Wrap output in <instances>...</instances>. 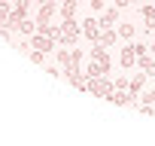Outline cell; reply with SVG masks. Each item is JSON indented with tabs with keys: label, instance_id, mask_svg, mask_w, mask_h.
<instances>
[{
	"label": "cell",
	"instance_id": "cell-1",
	"mask_svg": "<svg viewBox=\"0 0 155 146\" xmlns=\"http://www.w3.org/2000/svg\"><path fill=\"white\" fill-rule=\"evenodd\" d=\"M85 91H91L94 98H107V101H110V95L116 91V82H113L110 76H91L88 85H85Z\"/></svg>",
	"mask_w": 155,
	"mask_h": 146
},
{
	"label": "cell",
	"instance_id": "cell-2",
	"mask_svg": "<svg viewBox=\"0 0 155 146\" xmlns=\"http://www.w3.org/2000/svg\"><path fill=\"white\" fill-rule=\"evenodd\" d=\"M79 34H82V28H79V22L76 18H64L61 22V46H76V40H79Z\"/></svg>",
	"mask_w": 155,
	"mask_h": 146
},
{
	"label": "cell",
	"instance_id": "cell-3",
	"mask_svg": "<svg viewBox=\"0 0 155 146\" xmlns=\"http://www.w3.org/2000/svg\"><path fill=\"white\" fill-rule=\"evenodd\" d=\"M101 31H104V28H101V22H97V18H91V15H88V18L82 22V37H88L91 43H97V40H101Z\"/></svg>",
	"mask_w": 155,
	"mask_h": 146
},
{
	"label": "cell",
	"instance_id": "cell-4",
	"mask_svg": "<svg viewBox=\"0 0 155 146\" xmlns=\"http://www.w3.org/2000/svg\"><path fill=\"white\" fill-rule=\"evenodd\" d=\"M31 49H40V52H55V40L37 31V34L31 37Z\"/></svg>",
	"mask_w": 155,
	"mask_h": 146
},
{
	"label": "cell",
	"instance_id": "cell-5",
	"mask_svg": "<svg viewBox=\"0 0 155 146\" xmlns=\"http://www.w3.org/2000/svg\"><path fill=\"white\" fill-rule=\"evenodd\" d=\"M58 12V0H46V3H40V12H37V25L43 22H52V15Z\"/></svg>",
	"mask_w": 155,
	"mask_h": 146
},
{
	"label": "cell",
	"instance_id": "cell-6",
	"mask_svg": "<svg viewBox=\"0 0 155 146\" xmlns=\"http://www.w3.org/2000/svg\"><path fill=\"white\" fill-rule=\"evenodd\" d=\"M91 61L104 64V70H107V73H110V67H113V61H110V52H107V46H101V43H94V49H91Z\"/></svg>",
	"mask_w": 155,
	"mask_h": 146
},
{
	"label": "cell",
	"instance_id": "cell-7",
	"mask_svg": "<svg viewBox=\"0 0 155 146\" xmlns=\"http://www.w3.org/2000/svg\"><path fill=\"white\" fill-rule=\"evenodd\" d=\"M97 22H101V28H116L119 25V6H107Z\"/></svg>",
	"mask_w": 155,
	"mask_h": 146
},
{
	"label": "cell",
	"instance_id": "cell-8",
	"mask_svg": "<svg viewBox=\"0 0 155 146\" xmlns=\"http://www.w3.org/2000/svg\"><path fill=\"white\" fill-rule=\"evenodd\" d=\"M119 64H122L125 70H131V67L137 64V52H134V43H128V46L122 49V55H119Z\"/></svg>",
	"mask_w": 155,
	"mask_h": 146
},
{
	"label": "cell",
	"instance_id": "cell-9",
	"mask_svg": "<svg viewBox=\"0 0 155 146\" xmlns=\"http://www.w3.org/2000/svg\"><path fill=\"white\" fill-rule=\"evenodd\" d=\"M140 15H143V28L152 34V31H155V6H149V3H140Z\"/></svg>",
	"mask_w": 155,
	"mask_h": 146
},
{
	"label": "cell",
	"instance_id": "cell-10",
	"mask_svg": "<svg viewBox=\"0 0 155 146\" xmlns=\"http://www.w3.org/2000/svg\"><path fill=\"white\" fill-rule=\"evenodd\" d=\"M137 67L146 73V76H155V55H149V52L140 55V58H137Z\"/></svg>",
	"mask_w": 155,
	"mask_h": 146
},
{
	"label": "cell",
	"instance_id": "cell-11",
	"mask_svg": "<svg viewBox=\"0 0 155 146\" xmlns=\"http://www.w3.org/2000/svg\"><path fill=\"white\" fill-rule=\"evenodd\" d=\"M143 85H146V73H143V70H140V73H134V76H131V85H128V91H131V95H134V98H137V95H140V88H143Z\"/></svg>",
	"mask_w": 155,
	"mask_h": 146
},
{
	"label": "cell",
	"instance_id": "cell-12",
	"mask_svg": "<svg viewBox=\"0 0 155 146\" xmlns=\"http://www.w3.org/2000/svg\"><path fill=\"white\" fill-rule=\"evenodd\" d=\"M116 37H119V31H116V28H104V31H101V40H97V43L110 49V46L116 43Z\"/></svg>",
	"mask_w": 155,
	"mask_h": 146
},
{
	"label": "cell",
	"instance_id": "cell-13",
	"mask_svg": "<svg viewBox=\"0 0 155 146\" xmlns=\"http://www.w3.org/2000/svg\"><path fill=\"white\" fill-rule=\"evenodd\" d=\"M76 6H79V3H76V0H64V3L58 6L61 18H73V15H76Z\"/></svg>",
	"mask_w": 155,
	"mask_h": 146
},
{
	"label": "cell",
	"instance_id": "cell-14",
	"mask_svg": "<svg viewBox=\"0 0 155 146\" xmlns=\"http://www.w3.org/2000/svg\"><path fill=\"white\" fill-rule=\"evenodd\" d=\"M134 34H137V28H134L131 22H122V25H119V37H122V40H134Z\"/></svg>",
	"mask_w": 155,
	"mask_h": 146
},
{
	"label": "cell",
	"instance_id": "cell-15",
	"mask_svg": "<svg viewBox=\"0 0 155 146\" xmlns=\"http://www.w3.org/2000/svg\"><path fill=\"white\" fill-rule=\"evenodd\" d=\"M55 61H58V67H70V49H55Z\"/></svg>",
	"mask_w": 155,
	"mask_h": 146
},
{
	"label": "cell",
	"instance_id": "cell-16",
	"mask_svg": "<svg viewBox=\"0 0 155 146\" xmlns=\"http://www.w3.org/2000/svg\"><path fill=\"white\" fill-rule=\"evenodd\" d=\"M18 31H21L25 37H34V34H37V22H31V18H25V22L18 25Z\"/></svg>",
	"mask_w": 155,
	"mask_h": 146
},
{
	"label": "cell",
	"instance_id": "cell-17",
	"mask_svg": "<svg viewBox=\"0 0 155 146\" xmlns=\"http://www.w3.org/2000/svg\"><path fill=\"white\" fill-rule=\"evenodd\" d=\"M28 55H31L34 64H43V58H46V52H40V49H34V52H28Z\"/></svg>",
	"mask_w": 155,
	"mask_h": 146
},
{
	"label": "cell",
	"instance_id": "cell-18",
	"mask_svg": "<svg viewBox=\"0 0 155 146\" xmlns=\"http://www.w3.org/2000/svg\"><path fill=\"white\" fill-rule=\"evenodd\" d=\"M113 82H116V88H128V85H131V79H128V76H116Z\"/></svg>",
	"mask_w": 155,
	"mask_h": 146
},
{
	"label": "cell",
	"instance_id": "cell-19",
	"mask_svg": "<svg viewBox=\"0 0 155 146\" xmlns=\"http://www.w3.org/2000/svg\"><path fill=\"white\" fill-rule=\"evenodd\" d=\"M134 52H137V58H140V55L149 52V46H146V43H134Z\"/></svg>",
	"mask_w": 155,
	"mask_h": 146
},
{
	"label": "cell",
	"instance_id": "cell-20",
	"mask_svg": "<svg viewBox=\"0 0 155 146\" xmlns=\"http://www.w3.org/2000/svg\"><path fill=\"white\" fill-rule=\"evenodd\" d=\"M143 104H152V107H155V88H152V91H146V95H143Z\"/></svg>",
	"mask_w": 155,
	"mask_h": 146
},
{
	"label": "cell",
	"instance_id": "cell-21",
	"mask_svg": "<svg viewBox=\"0 0 155 146\" xmlns=\"http://www.w3.org/2000/svg\"><path fill=\"white\" fill-rule=\"evenodd\" d=\"M104 3H107V0H91V12H101V9H104Z\"/></svg>",
	"mask_w": 155,
	"mask_h": 146
},
{
	"label": "cell",
	"instance_id": "cell-22",
	"mask_svg": "<svg viewBox=\"0 0 155 146\" xmlns=\"http://www.w3.org/2000/svg\"><path fill=\"white\" fill-rule=\"evenodd\" d=\"M128 3H131V0H116V6H119V9H125Z\"/></svg>",
	"mask_w": 155,
	"mask_h": 146
},
{
	"label": "cell",
	"instance_id": "cell-23",
	"mask_svg": "<svg viewBox=\"0 0 155 146\" xmlns=\"http://www.w3.org/2000/svg\"><path fill=\"white\" fill-rule=\"evenodd\" d=\"M149 49H152V55H155V43H152V46H149Z\"/></svg>",
	"mask_w": 155,
	"mask_h": 146
},
{
	"label": "cell",
	"instance_id": "cell-24",
	"mask_svg": "<svg viewBox=\"0 0 155 146\" xmlns=\"http://www.w3.org/2000/svg\"><path fill=\"white\" fill-rule=\"evenodd\" d=\"M134 3H143V0H134Z\"/></svg>",
	"mask_w": 155,
	"mask_h": 146
},
{
	"label": "cell",
	"instance_id": "cell-25",
	"mask_svg": "<svg viewBox=\"0 0 155 146\" xmlns=\"http://www.w3.org/2000/svg\"><path fill=\"white\" fill-rule=\"evenodd\" d=\"M37 3H46V0H37Z\"/></svg>",
	"mask_w": 155,
	"mask_h": 146
}]
</instances>
